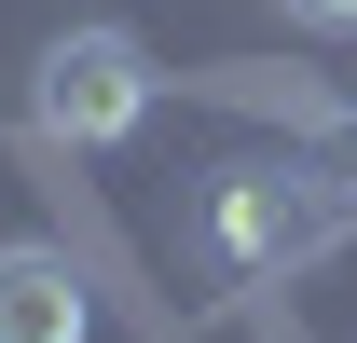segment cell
<instances>
[{"label":"cell","mask_w":357,"mask_h":343,"mask_svg":"<svg viewBox=\"0 0 357 343\" xmlns=\"http://www.w3.org/2000/svg\"><path fill=\"white\" fill-rule=\"evenodd\" d=\"M234 275H289L330 234H357V178H303V165H220L206 178V220H192Z\"/></svg>","instance_id":"1"},{"label":"cell","mask_w":357,"mask_h":343,"mask_svg":"<svg viewBox=\"0 0 357 343\" xmlns=\"http://www.w3.org/2000/svg\"><path fill=\"white\" fill-rule=\"evenodd\" d=\"M151 96H165V69H151L124 28L42 42V137H69V151H124V137L151 124Z\"/></svg>","instance_id":"2"},{"label":"cell","mask_w":357,"mask_h":343,"mask_svg":"<svg viewBox=\"0 0 357 343\" xmlns=\"http://www.w3.org/2000/svg\"><path fill=\"white\" fill-rule=\"evenodd\" d=\"M0 343H96V302L55 247H0Z\"/></svg>","instance_id":"3"},{"label":"cell","mask_w":357,"mask_h":343,"mask_svg":"<svg viewBox=\"0 0 357 343\" xmlns=\"http://www.w3.org/2000/svg\"><path fill=\"white\" fill-rule=\"evenodd\" d=\"M289 14H303V28H357V0H289Z\"/></svg>","instance_id":"4"}]
</instances>
